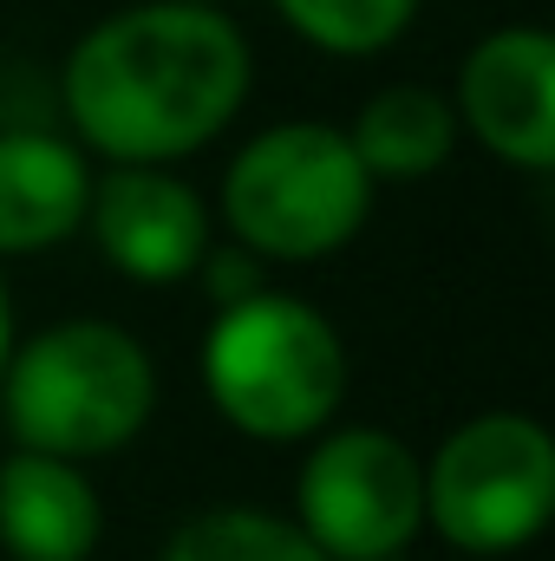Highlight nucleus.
Here are the masks:
<instances>
[{
  "label": "nucleus",
  "mask_w": 555,
  "mask_h": 561,
  "mask_svg": "<svg viewBox=\"0 0 555 561\" xmlns=\"http://www.w3.org/2000/svg\"><path fill=\"white\" fill-rule=\"evenodd\" d=\"M256 85V53L223 7L138 0L105 13L59 66L72 144L112 170H170L216 144Z\"/></svg>",
  "instance_id": "f257e3e1"
},
{
  "label": "nucleus",
  "mask_w": 555,
  "mask_h": 561,
  "mask_svg": "<svg viewBox=\"0 0 555 561\" xmlns=\"http://www.w3.org/2000/svg\"><path fill=\"white\" fill-rule=\"evenodd\" d=\"M157 412V359L118 320H53L7 353L0 419L13 450L92 463L138 437Z\"/></svg>",
  "instance_id": "f03ea898"
},
{
  "label": "nucleus",
  "mask_w": 555,
  "mask_h": 561,
  "mask_svg": "<svg viewBox=\"0 0 555 561\" xmlns=\"http://www.w3.org/2000/svg\"><path fill=\"white\" fill-rule=\"evenodd\" d=\"M203 392L216 419L256 444L320 437L347 399V340L301 294H249L216 307L203 333Z\"/></svg>",
  "instance_id": "7ed1b4c3"
},
{
  "label": "nucleus",
  "mask_w": 555,
  "mask_h": 561,
  "mask_svg": "<svg viewBox=\"0 0 555 561\" xmlns=\"http://www.w3.org/2000/svg\"><path fill=\"white\" fill-rule=\"evenodd\" d=\"M216 216L256 262H327L366 229L373 176L340 125L287 118L229 157Z\"/></svg>",
  "instance_id": "20e7f679"
},
{
  "label": "nucleus",
  "mask_w": 555,
  "mask_h": 561,
  "mask_svg": "<svg viewBox=\"0 0 555 561\" xmlns=\"http://www.w3.org/2000/svg\"><path fill=\"white\" fill-rule=\"evenodd\" d=\"M555 516V437L530 412H477L424 457V529L457 556H517Z\"/></svg>",
  "instance_id": "39448f33"
},
{
  "label": "nucleus",
  "mask_w": 555,
  "mask_h": 561,
  "mask_svg": "<svg viewBox=\"0 0 555 561\" xmlns=\"http://www.w3.org/2000/svg\"><path fill=\"white\" fill-rule=\"evenodd\" d=\"M327 561H393L424 529V457L380 424H327L301 457L294 516Z\"/></svg>",
  "instance_id": "423d86ee"
},
{
  "label": "nucleus",
  "mask_w": 555,
  "mask_h": 561,
  "mask_svg": "<svg viewBox=\"0 0 555 561\" xmlns=\"http://www.w3.org/2000/svg\"><path fill=\"white\" fill-rule=\"evenodd\" d=\"M457 125L497 163L555 170V39L550 26H497L457 66Z\"/></svg>",
  "instance_id": "0eeeda50"
},
{
  "label": "nucleus",
  "mask_w": 555,
  "mask_h": 561,
  "mask_svg": "<svg viewBox=\"0 0 555 561\" xmlns=\"http://www.w3.org/2000/svg\"><path fill=\"white\" fill-rule=\"evenodd\" d=\"M86 229L99 255L138 287H177L209 255V203L177 170H105L92 176Z\"/></svg>",
  "instance_id": "6e6552de"
},
{
  "label": "nucleus",
  "mask_w": 555,
  "mask_h": 561,
  "mask_svg": "<svg viewBox=\"0 0 555 561\" xmlns=\"http://www.w3.org/2000/svg\"><path fill=\"white\" fill-rule=\"evenodd\" d=\"M92 170L59 131H0V255H39L86 229Z\"/></svg>",
  "instance_id": "1a4fd4ad"
},
{
  "label": "nucleus",
  "mask_w": 555,
  "mask_h": 561,
  "mask_svg": "<svg viewBox=\"0 0 555 561\" xmlns=\"http://www.w3.org/2000/svg\"><path fill=\"white\" fill-rule=\"evenodd\" d=\"M105 536V503L86 463L13 450L0 463V549L13 561H92Z\"/></svg>",
  "instance_id": "9d476101"
},
{
  "label": "nucleus",
  "mask_w": 555,
  "mask_h": 561,
  "mask_svg": "<svg viewBox=\"0 0 555 561\" xmlns=\"http://www.w3.org/2000/svg\"><path fill=\"white\" fill-rule=\"evenodd\" d=\"M347 144H353V157L366 163L373 183H418V176H431V170L451 163V150H457V112L431 85H386V92H373L360 105Z\"/></svg>",
  "instance_id": "9b49d317"
},
{
  "label": "nucleus",
  "mask_w": 555,
  "mask_h": 561,
  "mask_svg": "<svg viewBox=\"0 0 555 561\" xmlns=\"http://www.w3.org/2000/svg\"><path fill=\"white\" fill-rule=\"evenodd\" d=\"M157 561H327V556H320L287 516H275V510H242V503H229V510L190 516V523L163 542Z\"/></svg>",
  "instance_id": "f8f14e48"
},
{
  "label": "nucleus",
  "mask_w": 555,
  "mask_h": 561,
  "mask_svg": "<svg viewBox=\"0 0 555 561\" xmlns=\"http://www.w3.org/2000/svg\"><path fill=\"white\" fill-rule=\"evenodd\" d=\"M275 13L327 59H373L406 39L418 0H275Z\"/></svg>",
  "instance_id": "ddd939ff"
},
{
  "label": "nucleus",
  "mask_w": 555,
  "mask_h": 561,
  "mask_svg": "<svg viewBox=\"0 0 555 561\" xmlns=\"http://www.w3.org/2000/svg\"><path fill=\"white\" fill-rule=\"evenodd\" d=\"M196 280L209 287V307H236V300L262 294V262H256L249 249H209L203 268H196Z\"/></svg>",
  "instance_id": "4468645a"
},
{
  "label": "nucleus",
  "mask_w": 555,
  "mask_h": 561,
  "mask_svg": "<svg viewBox=\"0 0 555 561\" xmlns=\"http://www.w3.org/2000/svg\"><path fill=\"white\" fill-rule=\"evenodd\" d=\"M7 353H13V300H7V280H0V373H7Z\"/></svg>",
  "instance_id": "2eb2a0df"
},
{
  "label": "nucleus",
  "mask_w": 555,
  "mask_h": 561,
  "mask_svg": "<svg viewBox=\"0 0 555 561\" xmlns=\"http://www.w3.org/2000/svg\"><path fill=\"white\" fill-rule=\"evenodd\" d=\"M183 7H223V0H183Z\"/></svg>",
  "instance_id": "dca6fc26"
},
{
  "label": "nucleus",
  "mask_w": 555,
  "mask_h": 561,
  "mask_svg": "<svg viewBox=\"0 0 555 561\" xmlns=\"http://www.w3.org/2000/svg\"><path fill=\"white\" fill-rule=\"evenodd\" d=\"M393 561H412V556H393Z\"/></svg>",
  "instance_id": "f3484780"
}]
</instances>
